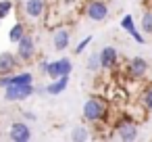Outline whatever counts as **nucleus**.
I'll return each mask as SVG.
<instances>
[{"label": "nucleus", "instance_id": "nucleus-1", "mask_svg": "<svg viewBox=\"0 0 152 142\" xmlns=\"http://www.w3.org/2000/svg\"><path fill=\"white\" fill-rule=\"evenodd\" d=\"M81 115H83V119L88 123H100V121H104L108 117V102H106V98H102L98 94L90 96L83 102Z\"/></svg>", "mask_w": 152, "mask_h": 142}, {"label": "nucleus", "instance_id": "nucleus-2", "mask_svg": "<svg viewBox=\"0 0 152 142\" xmlns=\"http://www.w3.org/2000/svg\"><path fill=\"white\" fill-rule=\"evenodd\" d=\"M40 69H42L50 79H56V77H61V75H71L73 63H71V59L63 57V59H56V61H42Z\"/></svg>", "mask_w": 152, "mask_h": 142}, {"label": "nucleus", "instance_id": "nucleus-3", "mask_svg": "<svg viewBox=\"0 0 152 142\" xmlns=\"http://www.w3.org/2000/svg\"><path fill=\"white\" fill-rule=\"evenodd\" d=\"M115 136L119 140H123V142H133L140 136V127H137V123L131 117H123L115 125Z\"/></svg>", "mask_w": 152, "mask_h": 142}, {"label": "nucleus", "instance_id": "nucleus-4", "mask_svg": "<svg viewBox=\"0 0 152 142\" xmlns=\"http://www.w3.org/2000/svg\"><path fill=\"white\" fill-rule=\"evenodd\" d=\"M36 94V86L34 84H11L4 88V98L9 102H21L29 96Z\"/></svg>", "mask_w": 152, "mask_h": 142}, {"label": "nucleus", "instance_id": "nucleus-5", "mask_svg": "<svg viewBox=\"0 0 152 142\" xmlns=\"http://www.w3.org/2000/svg\"><path fill=\"white\" fill-rule=\"evenodd\" d=\"M83 13H86L88 19L100 23V21H104L108 17V4L104 2V0H90V2L86 4V9H83Z\"/></svg>", "mask_w": 152, "mask_h": 142}, {"label": "nucleus", "instance_id": "nucleus-6", "mask_svg": "<svg viewBox=\"0 0 152 142\" xmlns=\"http://www.w3.org/2000/svg\"><path fill=\"white\" fill-rule=\"evenodd\" d=\"M17 57L21 59V63H31L36 57V42L29 34H25L19 42H17Z\"/></svg>", "mask_w": 152, "mask_h": 142}, {"label": "nucleus", "instance_id": "nucleus-7", "mask_svg": "<svg viewBox=\"0 0 152 142\" xmlns=\"http://www.w3.org/2000/svg\"><path fill=\"white\" fill-rule=\"evenodd\" d=\"M9 138L13 142H27L31 140V127L25 121H13L9 127Z\"/></svg>", "mask_w": 152, "mask_h": 142}, {"label": "nucleus", "instance_id": "nucleus-8", "mask_svg": "<svg viewBox=\"0 0 152 142\" xmlns=\"http://www.w3.org/2000/svg\"><path fill=\"white\" fill-rule=\"evenodd\" d=\"M146 73H148V61L144 57H133L127 63V75L131 79H142Z\"/></svg>", "mask_w": 152, "mask_h": 142}, {"label": "nucleus", "instance_id": "nucleus-9", "mask_svg": "<svg viewBox=\"0 0 152 142\" xmlns=\"http://www.w3.org/2000/svg\"><path fill=\"white\" fill-rule=\"evenodd\" d=\"M100 65L106 71H110V69H115L119 65V52H117L115 46H104L100 50Z\"/></svg>", "mask_w": 152, "mask_h": 142}, {"label": "nucleus", "instance_id": "nucleus-10", "mask_svg": "<svg viewBox=\"0 0 152 142\" xmlns=\"http://www.w3.org/2000/svg\"><path fill=\"white\" fill-rule=\"evenodd\" d=\"M21 65V59L13 52H0V75L15 73V69Z\"/></svg>", "mask_w": 152, "mask_h": 142}, {"label": "nucleus", "instance_id": "nucleus-11", "mask_svg": "<svg viewBox=\"0 0 152 142\" xmlns=\"http://www.w3.org/2000/svg\"><path fill=\"white\" fill-rule=\"evenodd\" d=\"M69 44H71V32L67 27H56L54 34H52V46H54V50L63 52V50L69 48Z\"/></svg>", "mask_w": 152, "mask_h": 142}, {"label": "nucleus", "instance_id": "nucleus-12", "mask_svg": "<svg viewBox=\"0 0 152 142\" xmlns=\"http://www.w3.org/2000/svg\"><path fill=\"white\" fill-rule=\"evenodd\" d=\"M121 29H125L137 44H146V38H144V34L135 27V21H133V17L131 15H123L121 17Z\"/></svg>", "mask_w": 152, "mask_h": 142}, {"label": "nucleus", "instance_id": "nucleus-13", "mask_svg": "<svg viewBox=\"0 0 152 142\" xmlns=\"http://www.w3.org/2000/svg\"><path fill=\"white\" fill-rule=\"evenodd\" d=\"M46 11V2L44 0H25V15L29 19H40Z\"/></svg>", "mask_w": 152, "mask_h": 142}, {"label": "nucleus", "instance_id": "nucleus-14", "mask_svg": "<svg viewBox=\"0 0 152 142\" xmlns=\"http://www.w3.org/2000/svg\"><path fill=\"white\" fill-rule=\"evenodd\" d=\"M67 86H69V75H61V77H56V79L46 84V94L58 96V94H63L67 90Z\"/></svg>", "mask_w": 152, "mask_h": 142}, {"label": "nucleus", "instance_id": "nucleus-15", "mask_svg": "<svg viewBox=\"0 0 152 142\" xmlns=\"http://www.w3.org/2000/svg\"><path fill=\"white\" fill-rule=\"evenodd\" d=\"M25 34H27V32H25V25H23L21 21H17V23H15V25L9 29V40H11L13 44H17V42H19V40L25 36Z\"/></svg>", "mask_w": 152, "mask_h": 142}, {"label": "nucleus", "instance_id": "nucleus-16", "mask_svg": "<svg viewBox=\"0 0 152 142\" xmlns=\"http://www.w3.org/2000/svg\"><path fill=\"white\" fill-rule=\"evenodd\" d=\"M92 136H90V129L86 127V125H77V127H73V132H71V140L73 142H86V140H90Z\"/></svg>", "mask_w": 152, "mask_h": 142}, {"label": "nucleus", "instance_id": "nucleus-17", "mask_svg": "<svg viewBox=\"0 0 152 142\" xmlns=\"http://www.w3.org/2000/svg\"><path fill=\"white\" fill-rule=\"evenodd\" d=\"M86 69L92 71V73H96V71L102 69V65H100V52H92V54L88 57V61H86Z\"/></svg>", "mask_w": 152, "mask_h": 142}, {"label": "nucleus", "instance_id": "nucleus-18", "mask_svg": "<svg viewBox=\"0 0 152 142\" xmlns=\"http://www.w3.org/2000/svg\"><path fill=\"white\" fill-rule=\"evenodd\" d=\"M11 84H34V75H31L29 71L11 73Z\"/></svg>", "mask_w": 152, "mask_h": 142}, {"label": "nucleus", "instance_id": "nucleus-19", "mask_svg": "<svg viewBox=\"0 0 152 142\" xmlns=\"http://www.w3.org/2000/svg\"><path fill=\"white\" fill-rule=\"evenodd\" d=\"M142 32L144 34H152V9H146L142 15Z\"/></svg>", "mask_w": 152, "mask_h": 142}, {"label": "nucleus", "instance_id": "nucleus-20", "mask_svg": "<svg viewBox=\"0 0 152 142\" xmlns=\"http://www.w3.org/2000/svg\"><path fill=\"white\" fill-rule=\"evenodd\" d=\"M13 11V2L11 0H0V21H2L4 17H9Z\"/></svg>", "mask_w": 152, "mask_h": 142}, {"label": "nucleus", "instance_id": "nucleus-21", "mask_svg": "<svg viewBox=\"0 0 152 142\" xmlns=\"http://www.w3.org/2000/svg\"><path fill=\"white\" fill-rule=\"evenodd\" d=\"M90 44H92V36H86V38H83V40H81V42L73 48V54H81V52H83Z\"/></svg>", "mask_w": 152, "mask_h": 142}, {"label": "nucleus", "instance_id": "nucleus-22", "mask_svg": "<svg viewBox=\"0 0 152 142\" xmlns=\"http://www.w3.org/2000/svg\"><path fill=\"white\" fill-rule=\"evenodd\" d=\"M142 102H144V107H146L148 111H152V86H150L148 90H144V94H142Z\"/></svg>", "mask_w": 152, "mask_h": 142}, {"label": "nucleus", "instance_id": "nucleus-23", "mask_svg": "<svg viewBox=\"0 0 152 142\" xmlns=\"http://www.w3.org/2000/svg\"><path fill=\"white\" fill-rule=\"evenodd\" d=\"M23 117H25V119H27V121H36V119H38V117H36V113H34V111H23Z\"/></svg>", "mask_w": 152, "mask_h": 142}]
</instances>
